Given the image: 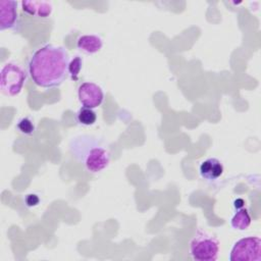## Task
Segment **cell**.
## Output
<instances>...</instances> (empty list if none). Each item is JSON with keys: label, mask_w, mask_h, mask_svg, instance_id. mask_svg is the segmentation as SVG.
<instances>
[{"label": "cell", "mask_w": 261, "mask_h": 261, "mask_svg": "<svg viewBox=\"0 0 261 261\" xmlns=\"http://www.w3.org/2000/svg\"><path fill=\"white\" fill-rule=\"evenodd\" d=\"M244 204H245V202H244V200L243 199H237V200H234V202H233V206H234V208H237V209H240V208H242V207H244Z\"/></svg>", "instance_id": "2e32d148"}, {"label": "cell", "mask_w": 261, "mask_h": 261, "mask_svg": "<svg viewBox=\"0 0 261 261\" xmlns=\"http://www.w3.org/2000/svg\"><path fill=\"white\" fill-rule=\"evenodd\" d=\"M230 261H260L261 240L259 237H247L234 243L230 255Z\"/></svg>", "instance_id": "5b68a950"}, {"label": "cell", "mask_w": 261, "mask_h": 261, "mask_svg": "<svg viewBox=\"0 0 261 261\" xmlns=\"http://www.w3.org/2000/svg\"><path fill=\"white\" fill-rule=\"evenodd\" d=\"M18 25L17 2L12 0L0 1V30H13Z\"/></svg>", "instance_id": "52a82bcc"}, {"label": "cell", "mask_w": 261, "mask_h": 261, "mask_svg": "<svg viewBox=\"0 0 261 261\" xmlns=\"http://www.w3.org/2000/svg\"><path fill=\"white\" fill-rule=\"evenodd\" d=\"M20 4L23 12L38 18H47L53 9L48 1H21Z\"/></svg>", "instance_id": "ba28073f"}, {"label": "cell", "mask_w": 261, "mask_h": 261, "mask_svg": "<svg viewBox=\"0 0 261 261\" xmlns=\"http://www.w3.org/2000/svg\"><path fill=\"white\" fill-rule=\"evenodd\" d=\"M68 150L91 173L102 171L110 162V151L106 142L96 136L79 135L71 138Z\"/></svg>", "instance_id": "7a4b0ae2"}, {"label": "cell", "mask_w": 261, "mask_h": 261, "mask_svg": "<svg viewBox=\"0 0 261 261\" xmlns=\"http://www.w3.org/2000/svg\"><path fill=\"white\" fill-rule=\"evenodd\" d=\"M24 202L28 207H35L40 203V198L36 194H29L25 196Z\"/></svg>", "instance_id": "9a60e30c"}, {"label": "cell", "mask_w": 261, "mask_h": 261, "mask_svg": "<svg viewBox=\"0 0 261 261\" xmlns=\"http://www.w3.org/2000/svg\"><path fill=\"white\" fill-rule=\"evenodd\" d=\"M77 97L80 103L84 107L96 108L101 105L104 100V93L102 89L92 82H85L80 85L77 89Z\"/></svg>", "instance_id": "8992f818"}, {"label": "cell", "mask_w": 261, "mask_h": 261, "mask_svg": "<svg viewBox=\"0 0 261 261\" xmlns=\"http://www.w3.org/2000/svg\"><path fill=\"white\" fill-rule=\"evenodd\" d=\"M27 81L25 70L15 62H7L1 68L0 89L6 96H16L20 93Z\"/></svg>", "instance_id": "277c9868"}, {"label": "cell", "mask_w": 261, "mask_h": 261, "mask_svg": "<svg viewBox=\"0 0 261 261\" xmlns=\"http://www.w3.org/2000/svg\"><path fill=\"white\" fill-rule=\"evenodd\" d=\"M16 128L22 135L31 136L35 133L36 126H35V123H34L33 119L31 117L24 116V117H21V118L18 119V121L16 123Z\"/></svg>", "instance_id": "4fadbf2b"}, {"label": "cell", "mask_w": 261, "mask_h": 261, "mask_svg": "<svg viewBox=\"0 0 261 261\" xmlns=\"http://www.w3.org/2000/svg\"><path fill=\"white\" fill-rule=\"evenodd\" d=\"M76 121L80 124L83 125H92L96 122L97 119V114L92 108L88 107H82L77 112H76Z\"/></svg>", "instance_id": "7c38bea8"}, {"label": "cell", "mask_w": 261, "mask_h": 261, "mask_svg": "<svg viewBox=\"0 0 261 261\" xmlns=\"http://www.w3.org/2000/svg\"><path fill=\"white\" fill-rule=\"evenodd\" d=\"M82 58L80 56H75L70 62H69V66H68V73L70 74V77L74 81L77 80L79 77V73L81 71L82 68Z\"/></svg>", "instance_id": "5bb4252c"}, {"label": "cell", "mask_w": 261, "mask_h": 261, "mask_svg": "<svg viewBox=\"0 0 261 261\" xmlns=\"http://www.w3.org/2000/svg\"><path fill=\"white\" fill-rule=\"evenodd\" d=\"M69 55L61 46L51 44L37 49L31 56L28 69L34 84L41 88L60 86L67 77Z\"/></svg>", "instance_id": "6da1fadb"}, {"label": "cell", "mask_w": 261, "mask_h": 261, "mask_svg": "<svg viewBox=\"0 0 261 261\" xmlns=\"http://www.w3.org/2000/svg\"><path fill=\"white\" fill-rule=\"evenodd\" d=\"M103 41L96 35H82L76 40V47L87 54H95L101 50Z\"/></svg>", "instance_id": "30bf717a"}, {"label": "cell", "mask_w": 261, "mask_h": 261, "mask_svg": "<svg viewBox=\"0 0 261 261\" xmlns=\"http://www.w3.org/2000/svg\"><path fill=\"white\" fill-rule=\"evenodd\" d=\"M200 174L207 180H215L223 173V165L217 158L211 157L204 160L199 167Z\"/></svg>", "instance_id": "9c48e42d"}, {"label": "cell", "mask_w": 261, "mask_h": 261, "mask_svg": "<svg viewBox=\"0 0 261 261\" xmlns=\"http://www.w3.org/2000/svg\"><path fill=\"white\" fill-rule=\"evenodd\" d=\"M190 253L196 261H215L219 254V241L199 229L190 243Z\"/></svg>", "instance_id": "3957f363"}, {"label": "cell", "mask_w": 261, "mask_h": 261, "mask_svg": "<svg viewBox=\"0 0 261 261\" xmlns=\"http://www.w3.org/2000/svg\"><path fill=\"white\" fill-rule=\"evenodd\" d=\"M251 215L249 213V210L245 207H242L238 209V211L234 213L230 220V224L232 228L238 230H245L249 227L251 224Z\"/></svg>", "instance_id": "8fae6325"}]
</instances>
